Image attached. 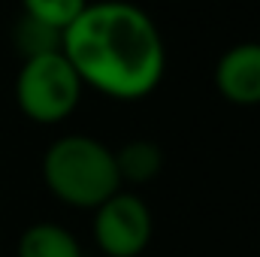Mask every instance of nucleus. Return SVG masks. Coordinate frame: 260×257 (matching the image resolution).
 Wrapping results in <instances>:
<instances>
[{
	"label": "nucleus",
	"mask_w": 260,
	"mask_h": 257,
	"mask_svg": "<svg viewBox=\"0 0 260 257\" xmlns=\"http://www.w3.org/2000/svg\"><path fill=\"white\" fill-rule=\"evenodd\" d=\"M61 52L91 88L109 100H145L167 73V43L154 18L127 0H97L64 30Z\"/></svg>",
	"instance_id": "nucleus-1"
},
{
	"label": "nucleus",
	"mask_w": 260,
	"mask_h": 257,
	"mask_svg": "<svg viewBox=\"0 0 260 257\" xmlns=\"http://www.w3.org/2000/svg\"><path fill=\"white\" fill-rule=\"evenodd\" d=\"M43 182L55 200L70 209H97L121 191L115 151L85 133L55 139L43 154Z\"/></svg>",
	"instance_id": "nucleus-2"
},
{
	"label": "nucleus",
	"mask_w": 260,
	"mask_h": 257,
	"mask_svg": "<svg viewBox=\"0 0 260 257\" xmlns=\"http://www.w3.org/2000/svg\"><path fill=\"white\" fill-rule=\"evenodd\" d=\"M82 79L70 67L64 52L27 58L15 76V103L24 118L37 124H61L82 100Z\"/></svg>",
	"instance_id": "nucleus-3"
},
{
	"label": "nucleus",
	"mask_w": 260,
	"mask_h": 257,
	"mask_svg": "<svg viewBox=\"0 0 260 257\" xmlns=\"http://www.w3.org/2000/svg\"><path fill=\"white\" fill-rule=\"evenodd\" d=\"M154 236L148 203L133 191H115L94 209V242L103 257H139Z\"/></svg>",
	"instance_id": "nucleus-4"
},
{
	"label": "nucleus",
	"mask_w": 260,
	"mask_h": 257,
	"mask_svg": "<svg viewBox=\"0 0 260 257\" xmlns=\"http://www.w3.org/2000/svg\"><path fill=\"white\" fill-rule=\"evenodd\" d=\"M215 88L233 106L260 103V43H236L215 64Z\"/></svg>",
	"instance_id": "nucleus-5"
},
{
	"label": "nucleus",
	"mask_w": 260,
	"mask_h": 257,
	"mask_svg": "<svg viewBox=\"0 0 260 257\" xmlns=\"http://www.w3.org/2000/svg\"><path fill=\"white\" fill-rule=\"evenodd\" d=\"M18 257H85L79 239L55 221H37L18 236Z\"/></svg>",
	"instance_id": "nucleus-6"
},
{
	"label": "nucleus",
	"mask_w": 260,
	"mask_h": 257,
	"mask_svg": "<svg viewBox=\"0 0 260 257\" xmlns=\"http://www.w3.org/2000/svg\"><path fill=\"white\" fill-rule=\"evenodd\" d=\"M115 167L121 185H148L164 170V151L151 139H130L115 151Z\"/></svg>",
	"instance_id": "nucleus-7"
},
{
	"label": "nucleus",
	"mask_w": 260,
	"mask_h": 257,
	"mask_svg": "<svg viewBox=\"0 0 260 257\" xmlns=\"http://www.w3.org/2000/svg\"><path fill=\"white\" fill-rule=\"evenodd\" d=\"M61 40L64 34L30 18V15H18L15 27H12V43H15V52L21 55V61L27 58H40V55H52V52H61Z\"/></svg>",
	"instance_id": "nucleus-8"
},
{
	"label": "nucleus",
	"mask_w": 260,
	"mask_h": 257,
	"mask_svg": "<svg viewBox=\"0 0 260 257\" xmlns=\"http://www.w3.org/2000/svg\"><path fill=\"white\" fill-rule=\"evenodd\" d=\"M88 3L91 0H21V12L64 34Z\"/></svg>",
	"instance_id": "nucleus-9"
}]
</instances>
